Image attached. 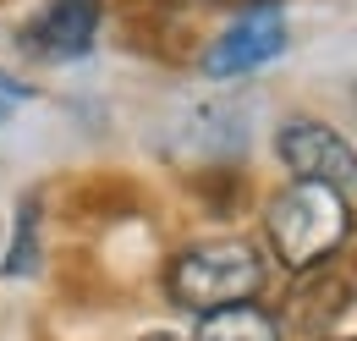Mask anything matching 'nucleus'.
<instances>
[{"instance_id": "nucleus-1", "label": "nucleus", "mask_w": 357, "mask_h": 341, "mask_svg": "<svg viewBox=\"0 0 357 341\" xmlns=\"http://www.w3.org/2000/svg\"><path fill=\"white\" fill-rule=\"evenodd\" d=\"M264 231L286 270H319L352 237V204H347V193H335L324 182H291L269 198Z\"/></svg>"}, {"instance_id": "nucleus-2", "label": "nucleus", "mask_w": 357, "mask_h": 341, "mask_svg": "<svg viewBox=\"0 0 357 341\" xmlns=\"http://www.w3.org/2000/svg\"><path fill=\"white\" fill-rule=\"evenodd\" d=\"M171 298L192 314H215V308H231V303H253L259 286H264V254L253 242H198L176 254L171 275H165Z\"/></svg>"}, {"instance_id": "nucleus-3", "label": "nucleus", "mask_w": 357, "mask_h": 341, "mask_svg": "<svg viewBox=\"0 0 357 341\" xmlns=\"http://www.w3.org/2000/svg\"><path fill=\"white\" fill-rule=\"evenodd\" d=\"M275 149L291 170V182H324L335 193H357V149L324 122H308V116L286 122L275 132Z\"/></svg>"}, {"instance_id": "nucleus-4", "label": "nucleus", "mask_w": 357, "mask_h": 341, "mask_svg": "<svg viewBox=\"0 0 357 341\" xmlns=\"http://www.w3.org/2000/svg\"><path fill=\"white\" fill-rule=\"evenodd\" d=\"M280 50H286V17H280V6L259 0L248 17H236L220 39L209 44L204 72H209V78H242V72H253V66L275 61Z\"/></svg>"}, {"instance_id": "nucleus-5", "label": "nucleus", "mask_w": 357, "mask_h": 341, "mask_svg": "<svg viewBox=\"0 0 357 341\" xmlns=\"http://www.w3.org/2000/svg\"><path fill=\"white\" fill-rule=\"evenodd\" d=\"M99 17H105V0H50L22 28V44L39 61H77L99 34Z\"/></svg>"}, {"instance_id": "nucleus-6", "label": "nucleus", "mask_w": 357, "mask_h": 341, "mask_svg": "<svg viewBox=\"0 0 357 341\" xmlns=\"http://www.w3.org/2000/svg\"><path fill=\"white\" fill-rule=\"evenodd\" d=\"M347 308H352V286H347V281H335V275H308V281L291 292V325L324 336V331L341 325Z\"/></svg>"}, {"instance_id": "nucleus-7", "label": "nucleus", "mask_w": 357, "mask_h": 341, "mask_svg": "<svg viewBox=\"0 0 357 341\" xmlns=\"http://www.w3.org/2000/svg\"><path fill=\"white\" fill-rule=\"evenodd\" d=\"M192 341H280V325L264 308H253V303H231V308L204 314Z\"/></svg>"}, {"instance_id": "nucleus-8", "label": "nucleus", "mask_w": 357, "mask_h": 341, "mask_svg": "<svg viewBox=\"0 0 357 341\" xmlns=\"http://www.w3.org/2000/svg\"><path fill=\"white\" fill-rule=\"evenodd\" d=\"M39 270V204L28 198L17 210V231H11V254H6V275H33Z\"/></svg>"}, {"instance_id": "nucleus-9", "label": "nucleus", "mask_w": 357, "mask_h": 341, "mask_svg": "<svg viewBox=\"0 0 357 341\" xmlns=\"http://www.w3.org/2000/svg\"><path fill=\"white\" fill-rule=\"evenodd\" d=\"M22 99H28V88H22V83H11V78H0V122H6V116H11V110H17Z\"/></svg>"}, {"instance_id": "nucleus-10", "label": "nucleus", "mask_w": 357, "mask_h": 341, "mask_svg": "<svg viewBox=\"0 0 357 341\" xmlns=\"http://www.w3.org/2000/svg\"><path fill=\"white\" fill-rule=\"evenodd\" d=\"M143 341H181V336H143Z\"/></svg>"}]
</instances>
